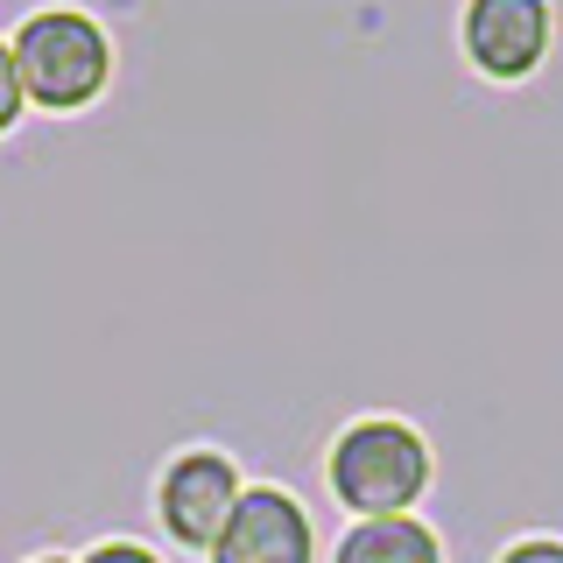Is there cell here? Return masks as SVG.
I'll return each mask as SVG.
<instances>
[{"instance_id":"obj_5","label":"cell","mask_w":563,"mask_h":563,"mask_svg":"<svg viewBox=\"0 0 563 563\" xmlns=\"http://www.w3.org/2000/svg\"><path fill=\"white\" fill-rule=\"evenodd\" d=\"M211 563H317V528L282 486H246Z\"/></svg>"},{"instance_id":"obj_7","label":"cell","mask_w":563,"mask_h":563,"mask_svg":"<svg viewBox=\"0 0 563 563\" xmlns=\"http://www.w3.org/2000/svg\"><path fill=\"white\" fill-rule=\"evenodd\" d=\"M22 106H29V92H22V70H14V49L0 43V134L22 120Z\"/></svg>"},{"instance_id":"obj_3","label":"cell","mask_w":563,"mask_h":563,"mask_svg":"<svg viewBox=\"0 0 563 563\" xmlns=\"http://www.w3.org/2000/svg\"><path fill=\"white\" fill-rule=\"evenodd\" d=\"M240 465L225 451H176L163 465V486H155V515H163V536L184 542V550H205L225 536L240 507Z\"/></svg>"},{"instance_id":"obj_4","label":"cell","mask_w":563,"mask_h":563,"mask_svg":"<svg viewBox=\"0 0 563 563\" xmlns=\"http://www.w3.org/2000/svg\"><path fill=\"white\" fill-rule=\"evenodd\" d=\"M457 35H465V57L479 78L521 85L528 70H542V57H550L556 14H550V0H465Z\"/></svg>"},{"instance_id":"obj_8","label":"cell","mask_w":563,"mask_h":563,"mask_svg":"<svg viewBox=\"0 0 563 563\" xmlns=\"http://www.w3.org/2000/svg\"><path fill=\"white\" fill-rule=\"evenodd\" d=\"M500 563H563V542L556 536H521V542H507Z\"/></svg>"},{"instance_id":"obj_10","label":"cell","mask_w":563,"mask_h":563,"mask_svg":"<svg viewBox=\"0 0 563 563\" xmlns=\"http://www.w3.org/2000/svg\"><path fill=\"white\" fill-rule=\"evenodd\" d=\"M29 563H70V556H29Z\"/></svg>"},{"instance_id":"obj_2","label":"cell","mask_w":563,"mask_h":563,"mask_svg":"<svg viewBox=\"0 0 563 563\" xmlns=\"http://www.w3.org/2000/svg\"><path fill=\"white\" fill-rule=\"evenodd\" d=\"M14 70H22V92L43 113H78L106 92L113 78V35H106L85 8H43L14 29Z\"/></svg>"},{"instance_id":"obj_1","label":"cell","mask_w":563,"mask_h":563,"mask_svg":"<svg viewBox=\"0 0 563 563\" xmlns=\"http://www.w3.org/2000/svg\"><path fill=\"white\" fill-rule=\"evenodd\" d=\"M324 479L339 493V507H352L360 521L409 515L422 493H430V444L401 416H360L331 437Z\"/></svg>"},{"instance_id":"obj_6","label":"cell","mask_w":563,"mask_h":563,"mask_svg":"<svg viewBox=\"0 0 563 563\" xmlns=\"http://www.w3.org/2000/svg\"><path fill=\"white\" fill-rule=\"evenodd\" d=\"M331 563H444V542H437L430 521L387 515V521H352Z\"/></svg>"},{"instance_id":"obj_9","label":"cell","mask_w":563,"mask_h":563,"mask_svg":"<svg viewBox=\"0 0 563 563\" xmlns=\"http://www.w3.org/2000/svg\"><path fill=\"white\" fill-rule=\"evenodd\" d=\"M78 563H163V556L141 550V542H99V550H85Z\"/></svg>"}]
</instances>
